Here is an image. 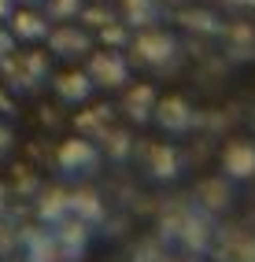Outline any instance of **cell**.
Segmentation results:
<instances>
[{
    "instance_id": "1",
    "label": "cell",
    "mask_w": 255,
    "mask_h": 262,
    "mask_svg": "<svg viewBox=\"0 0 255 262\" xmlns=\"http://www.w3.org/2000/svg\"><path fill=\"white\" fill-rule=\"evenodd\" d=\"M130 45H133V63L148 67V71H174L181 59V41L174 33H166L163 26L137 30V37Z\"/></svg>"
},
{
    "instance_id": "2",
    "label": "cell",
    "mask_w": 255,
    "mask_h": 262,
    "mask_svg": "<svg viewBox=\"0 0 255 262\" xmlns=\"http://www.w3.org/2000/svg\"><path fill=\"white\" fill-rule=\"evenodd\" d=\"M85 74H89V81L96 89H122L130 81V56L122 48H100L89 56Z\"/></svg>"
},
{
    "instance_id": "3",
    "label": "cell",
    "mask_w": 255,
    "mask_h": 262,
    "mask_svg": "<svg viewBox=\"0 0 255 262\" xmlns=\"http://www.w3.org/2000/svg\"><path fill=\"white\" fill-rule=\"evenodd\" d=\"M152 122H159L163 133H174V137H178V133H189L196 122H200V115H196L181 96H163V100H156Z\"/></svg>"
},
{
    "instance_id": "4",
    "label": "cell",
    "mask_w": 255,
    "mask_h": 262,
    "mask_svg": "<svg viewBox=\"0 0 255 262\" xmlns=\"http://www.w3.org/2000/svg\"><path fill=\"white\" fill-rule=\"evenodd\" d=\"M100 166V148L85 137H71L59 148V170L63 173H93Z\"/></svg>"
},
{
    "instance_id": "5",
    "label": "cell",
    "mask_w": 255,
    "mask_h": 262,
    "mask_svg": "<svg viewBox=\"0 0 255 262\" xmlns=\"http://www.w3.org/2000/svg\"><path fill=\"white\" fill-rule=\"evenodd\" d=\"M118 19L130 30H148L166 19V4L163 0H118Z\"/></svg>"
},
{
    "instance_id": "6",
    "label": "cell",
    "mask_w": 255,
    "mask_h": 262,
    "mask_svg": "<svg viewBox=\"0 0 255 262\" xmlns=\"http://www.w3.org/2000/svg\"><path fill=\"white\" fill-rule=\"evenodd\" d=\"M48 45H52V52L59 59H85L89 56V48H93V37L85 30H74L71 23H63L59 30H48Z\"/></svg>"
},
{
    "instance_id": "7",
    "label": "cell",
    "mask_w": 255,
    "mask_h": 262,
    "mask_svg": "<svg viewBox=\"0 0 255 262\" xmlns=\"http://www.w3.org/2000/svg\"><path fill=\"white\" fill-rule=\"evenodd\" d=\"M8 71V81L11 85H19V89H33L45 74H48V63H45V56H37V52H30V56H8L4 63H0Z\"/></svg>"
},
{
    "instance_id": "8",
    "label": "cell",
    "mask_w": 255,
    "mask_h": 262,
    "mask_svg": "<svg viewBox=\"0 0 255 262\" xmlns=\"http://www.w3.org/2000/svg\"><path fill=\"white\" fill-rule=\"evenodd\" d=\"M222 170L233 181H248L255 178V144L251 141H233L222 151Z\"/></svg>"
},
{
    "instance_id": "9",
    "label": "cell",
    "mask_w": 255,
    "mask_h": 262,
    "mask_svg": "<svg viewBox=\"0 0 255 262\" xmlns=\"http://www.w3.org/2000/svg\"><path fill=\"white\" fill-rule=\"evenodd\" d=\"M156 100H159L156 85H148V81H137V85H133V89L126 93V100H122V111H126L133 122H152V111H156Z\"/></svg>"
},
{
    "instance_id": "10",
    "label": "cell",
    "mask_w": 255,
    "mask_h": 262,
    "mask_svg": "<svg viewBox=\"0 0 255 262\" xmlns=\"http://www.w3.org/2000/svg\"><path fill=\"white\" fill-rule=\"evenodd\" d=\"M8 23H11V37H19V41H45L48 30H52V19L37 11H11Z\"/></svg>"
},
{
    "instance_id": "11",
    "label": "cell",
    "mask_w": 255,
    "mask_h": 262,
    "mask_svg": "<svg viewBox=\"0 0 255 262\" xmlns=\"http://www.w3.org/2000/svg\"><path fill=\"white\" fill-rule=\"evenodd\" d=\"M222 37H226V48H229V56H233L237 63L255 59V26H251V23H233V26H226Z\"/></svg>"
},
{
    "instance_id": "12",
    "label": "cell",
    "mask_w": 255,
    "mask_h": 262,
    "mask_svg": "<svg viewBox=\"0 0 255 262\" xmlns=\"http://www.w3.org/2000/svg\"><path fill=\"white\" fill-rule=\"evenodd\" d=\"M93 89H96V85L89 81V74H85V71H67V74L56 78V96H59L63 103H81V100H89Z\"/></svg>"
},
{
    "instance_id": "13",
    "label": "cell",
    "mask_w": 255,
    "mask_h": 262,
    "mask_svg": "<svg viewBox=\"0 0 255 262\" xmlns=\"http://www.w3.org/2000/svg\"><path fill=\"white\" fill-rule=\"evenodd\" d=\"M148 173H152V178H159V181L178 178V173H181V155L170 148V144L148 148Z\"/></svg>"
},
{
    "instance_id": "14",
    "label": "cell",
    "mask_w": 255,
    "mask_h": 262,
    "mask_svg": "<svg viewBox=\"0 0 255 262\" xmlns=\"http://www.w3.org/2000/svg\"><path fill=\"white\" fill-rule=\"evenodd\" d=\"M181 26L196 33H211V37H222L226 30L222 19H215V11H181Z\"/></svg>"
},
{
    "instance_id": "15",
    "label": "cell",
    "mask_w": 255,
    "mask_h": 262,
    "mask_svg": "<svg viewBox=\"0 0 255 262\" xmlns=\"http://www.w3.org/2000/svg\"><path fill=\"white\" fill-rule=\"evenodd\" d=\"M81 0H45V15L48 19H56V23H71L81 15Z\"/></svg>"
},
{
    "instance_id": "16",
    "label": "cell",
    "mask_w": 255,
    "mask_h": 262,
    "mask_svg": "<svg viewBox=\"0 0 255 262\" xmlns=\"http://www.w3.org/2000/svg\"><path fill=\"white\" fill-rule=\"evenodd\" d=\"M203 203H207V207H226L229 203V185L207 181V185H203Z\"/></svg>"
},
{
    "instance_id": "17",
    "label": "cell",
    "mask_w": 255,
    "mask_h": 262,
    "mask_svg": "<svg viewBox=\"0 0 255 262\" xmlns=\"http://www.w3.org/2000/svg\"><path fill=\"white\" fill-rule=\"evenodd\" d=\"M78 19H85V26H108L111 19H118V15L111 11V8H81V15H78Z\"/></svg>"
},
{
    "instance_id": "18",
    "label": "cell",
    "mask_w": 255,
    "mask_h": 262,
    "mask_svg": "<svg viewBox=\"0 0 255 262\" xmlns=\"http://www.w3.org/2000/svg\"><path fill=\"white\" fill-rule=\"evenodd\" d=\"M11 52H15V37H11L8 30H0V63H4Z\"/></svg>"
},
{
    "instance_id": "19",
    "label": "cell",
    "mask_w": 255,
    "mask_h": 262,
    "mask_svg": "<svg viewBox=\"0 0 255 262\" xmlns=\"http://www.w3.org/2000/svg\"><path fill=\"white\" fill-rule=\"evenodd\" d=\"M218 4L229 11H255V0H218Z\"/></svg>"
},
{
    "instance_id": "20",
    "label": "cell",
    "mask_w": 255,
    "mask_h": 262,
    "mask_svg": "<svg viewBox=\"0 0 255 262\" xmlns=\"http://www.w3.org/2000/svg\"><path fill=\"white\" fill-rule=\"evenodd\" d=\"M8 148H11V129H8V126H0V159L8 155Z\"/></svg>"
},
{
    "instance_id": "21",
    "label": "cell",
    "mask_w": 255,
    "mask_h": 262,
    "mask_svg": "<svg viewBox=\"0 0 255 262\" xmlns=\"http://www.w3.org/2000/svg\"><path fill=\"white\" fill-rule=\"evenodd\" d=\"M11 11H15V0H0V23L11 19Z\"/></svg>"
},
{
    "instance_id": "22",
    "label": "cell",
    "mask_w": 255,
    "mask_h": 262,
    "mask_svg": "<svg viewBox=\"0 0 255 262\" xmlns=\"http://www.w3.org/2000/svg\"><path fill=\"white\" fill-rule=\"evenodd\" d=\"M170 4H189V0H170Z\"/></svg>"
},
{
    "instance_id": "23",
    "label": "cell",
    "mask_w": 255,
    "mask_h": 262,
    "mask_svg": "<svg viewBox=\"0 0 255 262\" xmlns=\"http://www.w3.org/2000/svg\"><path fill=\"white\" fill-rule=\"evenodd\" d=\"M26 4H45V0H26Z\"/></svg>"
}]
</instances>
